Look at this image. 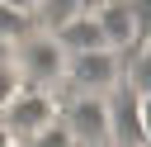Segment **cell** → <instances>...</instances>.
I'll use <instances>...</instances> for the list:
<instances>
[{"instance_id":"cell-20","label":"cell","mask_w":151,"mask_h":147,"mask_svg":"<svg viewBox=\"0 0 151 147\" xmlns=\"http://www.w3.org/2000/svg\"><path fill=\"white\" fill-rule=\"evenodd\" d=\"M142 147H151V142H142Z\"/></svg>"},{"instance_id":"cell-10","label":"cell","mask_w":151,"mask_h":147,"mask_svg":"<svg viewBox=\"0 0 151 147\" xmlns=\"http://www.w3.org/2000/svg\"><path fill=\"white\" fill-rule=\"evenodd\" d=\"M28 28H33V14H24V9H14V5H5V0H0V47L19 43Z\"/></svg>"},{"instance_id":"cell-7","label":"cell","mask_w":151,"mask_h":147,"mask_svg":"<svg viewBox=\"0 0 151 147\" xmlns=\"http://www.w3.org/2000/svg\"><path fill=\"white\" fill-rule=\"evenodd\" d=\"M57 43H61L66 52H90V47H109V38H104V28H99V14H94V9H80L76 19H66V24L57 28Z\"/></svg>"},{"instance_id":"cell-13","label":"cell","mask_w":151,"mask_h":147,"mask_svg":"<svg viewBox=\"0 0 151 147\" xmlns=\"http://www.w3.org/2000/svg\"><path fill=\"white\" fill-rule=\"evenodd\" d=\"M132 14H137V33L146 43V33H151V0H132Z\"/></svg>"},{"instance_id":"cell-17","label":"cell","mask_w":151,"mask_h":147,"mask_svg":"<svg viewBox=\"0 0 151 147\" xmlns=\"http://www.w3.org/2000/svg\"><path fill=\"white\" fill-rule=\"evenodd\" d=\"M80 5H85V9H99V5H104V0H80Z\"/></svg>"},{"instance_id":"cell-11","label":"cell","mask_w":151,"mask_h":147,"mask_svg":"<svg viewBox=\"0 0 151 147\" xmlns=\"http://www.w3.org/2000/svg\"><path fill=\"white\" fill-rule=\"evenodd\" d=\"M24 147H80V142L71 138V128H66V123H61V114H57V119H52L42 133H33Z\"/></svg>"},{"instance_id":"cell-15","label":"cell","mask_w":151,"mask_h":147,"mask_svg":"<svg viewBox=\"0 0 151 147\" xmlns=\"http://www.w3.org/2000/svg\"><path fill=\"white\" fill-rule=\"evenodd\" d=\"M0 147H19V142H14V133H9L5 123H0Z\"/></svg>"},{"instance_id":"cell-3","label":"cell","mask_w":151,"mask_h":147,"mask_svg":"<svg viewBox=\"0 0 151 147\" xmlns=\"http://www.w3.org/2000/svg\"><path fill=\"white\" fill-rule=\"evenodd\" d=\"M57 119V104L42 85H19L5 104V128L14 133V142H28L33 133H42L47 123Z\"/></svg>"},{"instance_id":"cell-4","label":"cell","mask_w":151,"mask_h":147,"mask_svg":"<svg viewBox=\"0 0 151 147\" xmlns=\"http://www.w3.org/2000/svg\"><path fill=\"white\" fill-rule=\"evenodd\" d=\"M61 123L71 128V138L80 147H109V100L104 95L76 90V100L61 109Z\"/></svg>"},{"instance_id":"cell-8","label":"cell","mask_w":151,"mask_h":147,"mask_svg":"<svg viewBox=\"0 0 151 147\" xmlns=\"http://www.w3.org/2000/svg\"><path fill=\"white\" fill-rule=\"evenodd\" d=\"M85 5L80 0H38L33 5V28H47V33H57L66 19H76Z\"/></svg>"},{"instance_id":"cell-16","label":"cell","mask_w":151,"mask_h":147,"mask_svg":"<svg viewBox=\"0 0 151 147\" xmlns=\"http://www.w3.org/2000/svg\"><path fill=\"white\" fill-rule=\"evenodd\" d=\"M5 5H14V9H24V14H33V5H38V0H5Z\"/></svg>"},{"instance_id":"cell-2","label":"cell","mask_w":151,"mask_h":147,"mask_svg":"<svg viewBox=\"0 0 151 147\" xmlns=\"http://www.w3.org/2000/svg\"><path fill=\"white\" fill-rule=\"evenodd\" d=\"M123 81V52L118 47H90V52H66V85L85 95H109Z\"/></svg>"},{"instance_id":"cell-5","label":"cell","mask_w":151,"mask_h":147,"mask_svg":"<svg viewBox=\"0 0 151 147\" xmlns=\"http://www.w3.org/2000/svg\"><path fill=\"white\" fill-rule=\"evenodd\" d=\"M104 100H109V142H113V147H142V142H146V128H142V95H137L127 81H118Z\"/></svg>"},{"instance_id":"cell-14","label":"cell","mask_w":151,"mask_h":147,"mask_svg":"<svg viewBox=\"0 0 151 147\" xmlns=\"http://www.w3.org/2000/svg\"><path fill=\"white\" fill-rule=\"evenodd\" d=\"M142 128H146V142H151V95H142Z\"/></svg>"},{"instance_id":"cell-21","label":"cell","mask_w":151,"mask_h":147,"mask_svg":"<svg viewBox=\"0 0 151 147\" xmlns=\"http://www.w3.org/2000/svg\"><path fill=\"white\" fill-rule=\"evenodd\" d=\"M19 147H24V142H19Z\"/></svg>"},{"instance_id":"cell-9","label":"cell","mask_w":151,"mask_h":147,"mask_svg":"<svg viewBox=\"0 0 151 147\" xmlns=\"http://www.w3.org/2000/svg\"><path fill=\"white\" fill-rule=\"evenodd\" d=\"M123 81H127L137 95H151V43H142V47L123 62Z\"/></svg>"},{"instance_id":"cell-1","label":"cell","mask_w":151,"mask_h":147,"mask_svg":"<svg viewBox=\"0 0 151 147\" xmlns=\"http://www.w3.org/2000/svg\"><path fill=\"white\" fill-rule=\"evenodd\" d=\"M9 62H14V71H19L24 85L52 90V85L66 81V47H61L57 33H47V28H28L19 43H9Z\"/></svg>"},{"instance_id":"cell-18","label":"cell","mask_w":151,"mask_h":147,"mask_svg":"<svg viewBox=\"0 0 151 147\" xmlns=\"http://www.w3.org/2000/svg\"><path fill=\"white\" fill-rule=\"evenodd\" d=\"M0 123H5V109H0Z\"/></svg>"},{"instance_id":"cell-6","label":"cell","mask_w":151,"mask_h":147,"mask_svg":"<svg viewBox=\"0 0 151 147\" xmlns=\"http://www.w3.org/2000/svg\"><path fill=\"white\" fill-rule=\"evenodd\" d=\"M94 14H99V28H104L109 47L132 52V47L142 43V33H137V14H132V0H104Z\"/></svg>"},{"instance_id":"cell-12","label":"cell","mask_w":151,"mask_h":147,"mask_svg":"<svg viewBox=\"0 0 151 147\" xmlns=\"http://www.w3.org/2000/svg\"><path fill=\"white\" fill-rule=\"evenodd\" d=\"M19 85H24V81H19V71H14V62H9V57H0V109L9 104V95H14Z\"/></svg>"},{"instance_id":"cell-19","label":"cell","mask_w":151,"mask_h":147,"mask_svg":"<svg viewBox=\"0 0 151 147\" xmlns=\"http://www.w3.org/2000/svg\"><path fill=\"white\" fill-rule=\"evenodd\" d=\"M146 43H151V33H146Z\"/></svg>"}]
</instances>
